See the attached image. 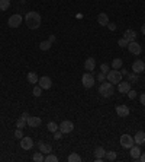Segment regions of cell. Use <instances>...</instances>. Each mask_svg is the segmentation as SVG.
I'll return each instance as SVG.
<instances>
[{
    "label": "cell",
    "instance_id": "6da1fadb",
    "mask_svg": "<svg viewBox=\"0 0 145 162\" xmlns=\"http://www.w3.org/2000/svg\"><path fill=\"white\" fill-rule=\"evenodd\" d=\"M25 22L29 29H38L41 27V15L38 12H28L25 15Z\"/></svg>",
    "mask_w": 145,
    "mask_h": 162
},
{
    "label": "cell",
    "instance_id": "7a4b0ae2",
    "mask_svg": "<svg viewBox=\"0 0 145 162\" xmlns=\"http://www.w3.org/2000/svg\"><path fill=\"white\" fill-rule=\"evenodd\" d=\"M113 83L110 82H102V85L99 86V94L103 96V98H110L113 95Z\"/></svg>",
    "mask_w": 145,
    "mask_h": 162
},
{
    "label": "cell",
    "instance_id": "3957f363",
    "mask_svg": "<svg viewBox=\"0 0 145 162\" xmlns=\"http://www.w3.org/2000/svg\"><path fill=\"white\" fill-rule=\"evenodd\" d=\"M122 73L119 72V70H116V69H113V70H109L107 73H106V79L110 82V83H113V85H118L119 82L122 81Z\"/></svg>",
    "mask_w": 145,
    "mask_h": 162
},
{
    "label": "cell",
    "instance_id": "277c9868",
    "mask_svg": "<svg viewBox=\"0 0 145 162\" xmlns=\"http://www.w3.org/2000/svg\"><path fill=\"white\" fill-rule=\"evenodd\" d=\"M119 142H120V146L125 149H131L135 145V140H133V137L131 135H122Z\"/></svg>",
    "mask_w": 145,
    "mask_h": 162
},
{
    "label": "cell",
    "instance_id": "5b68a950",
    "mask_svg": "<svg viewBox=\"0 0 145 162\" xmlns=\"http://www.w3.org/2000/svg\"><path fill=\"white\" fill-rule=\"evenodd\" d=\"M94 82H96V79H94V76H93L92 73H84L83 74V77H81V83H83V86L87 88V89L93 88Z\"/></svg>",
    "mask_w": 145,
    "mask_h": 162
},
{
    "label": "cell",
    "instance_id": "8992f818",
    "mask_svg": "<svg viewBox=\"0 0 145 162\" xmlns=\"http://www.w3.org/2000/svg\"><path fill=\"white\" fill-rule=\"evenodd\" d=\"M58 130L62 131V135H68V133H71L72 130H74V124H72V121H70V120H64V121H61V124L58 126Z\"/></svg>",
    "mask_w": 145,
    "mask_h": 162
},
{
    "label": "cell",
    "instance_id": "52a82bcc",
    "mask_svg": "<svg viewBox=\"0 0 145 162\" xmlns=\"http://www.w3.org/2000/svg\"><path fill=\"white\" fill-rule=\"evenodd\" d=\"M23 22V18H22V15H12L10 18H9V20H7V25L10 28H19L20 23Z\"/></svg>",
    "mask_w": 145,
    "mask_h": 162
},
{
    "label": "cell",
    "instance_id": "ba28073f",
    "mask_svg": "<svg viewBox=\"0 0 145 162\" xmlns=\"http://www.w3.org/2000/svg\"><path fill=\"white\" fill-rule=\"evenodd\" d=\"M128 50H129V53L133 54V56H139V54L142 53V47L139 45L137 41H131V42L128 44Z\"/></svg>",
    "mask_w": 145,
    "mask_h": 162
},
{
    "label": "cell",
    "instance_id": "9c48e42d",
    "mask_svg": "<svg viewBox=\"0 0 145 162\" xmlns=\"http://www.w3.org/2000/svg\"><path fill=\"white\" fill-rule=\"evenodd\" d=\"M144 70H145V63L142 60H135L132 63V72L133 73L139 74V73H142Z\"/></svg>",
    "mask_w": 145,
    "mask_h": 162
},
{
    "label": "cell",
    "instance_id": "30bf717a",
    "mask_svg": "<svg viewBox=\"0 0 145 162\" xmlns=\"http://www.w3.org/2000/svg\"><path fill=\"white\" fill-rule=\"evenodd\" d=\"M41 124H42L41 117H35V115H29V117H28V126H29V127L36 128V127H39Z\"/></svg>",
    "mask_w": 145,
    "mask_h": 162
},
{
    "label": "cell",
    "instance_id": "8fae6325",
    "mask_svg": "<svg viewBox=\"0 0 145 162\" xmlns=\"http://www.w3.org/2000/svg\"><path fill=\"white\" fill-rule=\"evenodd\" d=\"M38 85H39L42 89H49L52 86V81H51V77H48V76H42V77H39V81H38Z\"/></svg>",
    "mask_w": 145,
    "mask_h": 162
},
{
    "label": "cell",
    "instance_id": "7c38bea8",
    "mask_svg": "<svg viewBox=\"0 0 145 162\" xmlns=\"http://www.w3.org/2000/svg\"><path fill=\"white\" fill-rule=\"evenodd\" d=\"M20 148L25 149V150H29V149H32L33 148V140L31 139V137H28V136H26V137L23 136V137L20 139Z\"/></svg>",
    "mask_w": 145,
    "mask_h": 162
},
{
    "label": "cell",
    "instance_id": "4fadbf2b",
    "mask_svg": "<svg viewBox=\"0 0 145 162\" xmlns=\"http://www.w3.org/2000/svg\"><path fill=\"white\" fill-rule=\"evenodd\" d=\"M116 114L119 115V117H122V118H125V117H128L129 115V113H131V110L126 107V105H116Z\"/></svg>",
    "mask_w": 145,
    "mask_h": 162
},
{
    "label": "cell",
    "instance_id": "5bb4252c",
    "mask_svg": "<svg viewBox=\"0 0 145 162\" xmlns=\"http://www.w3.org/2000/svg\"><path fill=\"white\" fill-rule=\"evenodd\" d=\"M118 89H119V94H128L131 91V83L129 82H119L118 83Z\"/></svg>",
    "mask_w": 145,
    "mask_h": 162
},
{
    "label": "cell",
    "instance_id": "9a60e30c",
    "mask_svg": "<svg viewBox=\"0 0 145 162\" xmlns=\"http://www.w3.org/2000/svg\"><path fill=\"white\" fill-rule=\"evenodd\" d=\"M133 140H135V145H144L145 143V131H142V130H139V131H137V135L133 136Z\"/></svg>",
    "mask_w": 145,
    "mask_h": 162
},
{
    "label": "cell",
    "instance_id": "2e32d148",
    "mask_svg": "<svg viewBox=\"0 0 145 162\" xmlns=\"http://www.w3.org/2000/svg\"><path fill=\"white\" fill-rule=\"evenodd\" d=\"M97 23H99L100 27H107V23H109V16L107 13H99L97 15Z\"/></svg>",
    "mask_w": 145,
    "mask_h": 162
},
{
    "label": "cell",
    "instance_id": "e0dca14e",
    "mask_svg": "<svg viewBox=\"0 0 145 162\" xmlns=\"http://www.w3.org/2000/svg\"><path fill=\"white\" fill-rule=\"evenodd\" d=\"M84 69L89 70V72H93V70L96 69V60H94L93 57L86 59V61H84Z\"/></svg>",
    "mask_w": 145,
    "mask_h": 162
},
{
    "label": "cell",
    "instance_id": "ac0fdd59",
    "mask_svg": "<svg viewBox=\"0 0 145 162\" xmlns=\"http://www.w3.org/2000/svg\"><path fill=\"white\" fill-rule=\"evenodd\" d=\"M38 146H39V150L42 153H51V152H52V146H51L49 143L38 142Z\"/></svg>",
    "mask_w": 145,
    "mask_h": 162
},
{
    "label": "cell",
    "instance_id": "d6986e66",
    "mask_svg": "<svg viewBox=\"0 0 145 162\" xmlns=\"http://www.w3.org/2000/svg\"><path fill=\"white\" fill-rule=\"evenodd\" d=\"M137 37H138V35H137V32H135L133 29H126L125 34H123V38L128 40L129 42H131V41H135L137 40Z\"/></svg>",
    "mask_w": 145,
    "mask_h": 162
},
{
    "label": "cell",
    "instance_id": "ffe728a7",
    "mask_svg": "<svg viewBox=\"0 0 145 162\" xmlns=\"http://www.w3.org/2000/svg\"><path fill=\"white\" fill-rule=\"evenodd\" d=\"M141 149H139V145H133L131 148V158L132 159H138L139 156H141Z\"/></svg>",
    "mask_w": 145,
    "mask_h": 162
},
{
    "label": "cell",
    "instance_id": "44dd1931",
    "mask_svg": "<svg viewBox=\"0 0 145 162\" xmlns=\"http://www.w3.org/2000/svg\"><path fill=\"white\" fill-rule=\"evenodd\" d=\"M105 155H106L105 148H102V146H97V148L94 149V156H96V158H105Z\"/></svg>",
    "mask_w": 145,
    "mask_h": 162
},
{
    "label": "cell",
    "instance_id": "7402d4cb",
    "mask_svg": "<svg viewBox=\"0 0 145 162\" xmlns=\"http://www.w3.org/2000/svg\"><path fill=\"white\" fill-rule=\"evenodd\" d=\"M38 81H39V79H38V74L36 73H33V72H29V73H28V82H29V83L35 85Z\"/></svg>",
    "mask_w": 145,
    "mask_h": 162
},
{
    "label": "cell",
    "instance_id": "603a6c76",
    "mask_svg": "<svg viewBox=\"0 0 145 162\" xmlns=\"http://www.w3.org/2000/svg\"><path fill=\"white\" fill-rule=\"evenodd\" d=\"M26 124H28V121L23 118V117H20V118L16 120V128H25L26 127Z\"/></svg>",
    "mask_w": 145,
    "mask_h": 162
},
{
    "label": "cell",
    "instance_id": "cb8c5ba5",
    "mask_svg": "<svg viewBox=\"0 0 145 162\" xmlns=\"http://www.w3.org/2000/svg\"><path fill=\"white\" fill-rule=\"evenodd\" d=\"M46 128H48V131H49V133H55V131L58 130V124H57V123H54V121H49V123H48V126H46Z\"/></svg>",
    "mask_w": 145,
    "mask_h": 162
},
{
    "label": "cell",
    "instance_id": "d4e9b609",
    "mask_svg": "<svg viewBox=\"0 0 145 162\" xmlns=\"http://www.w3.org/2000/svg\"><path fill=\"white\" fill-rule=\"evenodd\" d=\"M122 66H123V61H122V59H115V60L112 61V67L116 69V70L122 69Z\"/></svg>",
    "mask_w": 145,
    "mask_h": 162
},
{
    "label": "cell",
    "instance_id": "484cf974",
    "mask_svg": "<svg viewBox=\"0 0 145 162\" xmlns=\"http://www.w3.org/2000/svg\"><path fill=\"white\" fill-rule=\"evenodd\" d=\"M68 162H81V156L76 152H72L71 155L68 156Z\"/></svg>",
    "mask_w": 145,
    "mask_h": 162
},
{
    "label": "cell",
    "instance_id": "4316f807",
    "mask_svg": "<svg viewBox=\"0 0 145 162\" xmlns=\"http://www.w3.org/2000/svg\"><path fill=\"white\" fill-rule=\"evenodd\" d=\"M51 44H52V42H49L48 40H46V41H42V42L39 44V48L42 50V51H48V50L51 48Z\"/></svg>",
    "mask_w": 145,
    "mask_h": 162
},
{
    "label": "cell",
    "instance_id": "83f0119b",
    "mask_svg": "<svg viewBox=\"0 0 145 162\" xmlns=\"http://www.w3.org/2000/svg\"><path fill=\"white\" fill-rule=\"evenodd\" d=\"M10 7V0H0V10H7Z\"/></svg>",
    "mask_w": 145,
    "mask_h": 162
},
{
    "label": "cell",
    "instance_id": "f1b7e54d",
    "mask_svg": "<svg viewBox=\"0 0 145 162\" xmlns=\"http://www.w3.org/2000/svg\"><path fill=\"white\" fill-rule=\"evenodd\" d=\"M138 74L137 73H133V72H132V73H128V82H131V83H137V82H138Z\"/></svg>",
    "mask_w": 145,
    "mask_h": 162
},
{
    "label": "cell",
    "instance_id": "f546056e",
    "mask_svg": "<svg viewBox=\"0 0 145 162\" xmlns=\"http://www.w3.org/2000/svg\"><path fill=\"white\" fill-rule=\"evenodd\" d=\"M105 158L107 161H115V159H116V152H115V150H109V152H106Z\"/></svg>",
    "mask_w": 145,
    "mask_h": 162
},
{
    "label": "cell",
    "instance_id": "4dcf8cb0",
    "mask_svg": "<svg viewBox=\"0 0 145 162\" xmlns=\"http://www.w3.org/2000/svg\"><path fill=\"white\" fill-rule=\"evenodd\" d=\"M44 161L45 162H58V158L52 153H46V156L44 158Z\"/></svg>",
    "mask_w": 145,
    "mask_h": 162
},
{
    "label": "cell",
    "instance_id": "1f68e13d",
    "mask_svg": "<svg viewBox=\"0 0 145 162\" xmlns=\"http://www.w3.org/2000/svg\"><path fill=\"white\" fill-rule=\"evenodd\" d=\"M32 159L35 162H42V161H44V155H42V152H41V150H39V152H35Z\"/></svg>",
    "mask_w": 145,
    "mask_h": 162
},
{
    "label": "cell",
    "instance_id": "d6a6232c",
    "mask_svg": "<svg viewBox=\"0 0 145 162\" xmlns=\"http://www.w3.org/2000/svg\"><path fill=\"white\" fill-rule=\"evenodd\" d=\"M33 95H35V96H41V95H42V88H41L39 85L33 88Z\"/></svg>",
    "mask_w": 145,
    "mask_h": 162
},
{
    "label": "cell",
    "instance_id": "836d02e7",
    "mask_svg": "<svg viewBox=\"0 0 145 162\" xmlns=\"http://www.w3.org/2000/svg\"><path fill=\"white\" fill-rule=\"evenodd\" d=\"M128 44H129V41L125 40V38H120V40L118 41V45H119V47H128Z\"/></svg>",
    "mask_w": 145,
    "mask_h": 162
},
{
    "label": "cell",
    "instance_id": "e575fe53",
    "mask_svg": "<svg viewBox=\"0 0 145 162\" xmlns=\"http://www.w3.org/2000/svg\"><path fill=\"white\" fill-rule=\"evenodd\" d=\"M100 72L107 73V72H109V64H107V63H102V64H100Z\"/></svg>",
    "mask_w": 145,
    "mask_h": 162
},
{
    "label": "cell",
    "instance_id": "d590c367",
    "mask_svg": "<svg viewBox=\"0 0 145 162\" xmlns=\"http://www.w3.org/2000/svg\"><path fill=\"white\" fill-rule=\"evenodd\" d=\"M15 137H16V139H22V137H23V131H22V128L15 130Z\"/></svg>",
    "mask_w": 145,
    "mask_h": 162
},
{
    "label": "cell",
    "instance_id": "8d00e7d4",
    "mask_svg": "<svg viewBox=\"0 0 145 162\" xmlns=\"http://www.w3.org/2000/svg\"><path fill=\"white\" fill-rule=\"evenodd\" d=\"M126 95H128V98H129V99H135V98H137V91L131 89V91H129Z\"/></svg>",
    "mask_w": 145,
    "mask_h": 162
},
{
    "label": "cell",
    "instance_id": "74e56055",
    "mask_svg": "<svg viewBox=\"0 0 145 162\" xmlns=\"http://www.w3.org/2000/svg\"><path fill=\"white\" fill-rule=\"evenodd\" d=\"M96 77H97V81H99V82H105V81H106V73H103V72H100V73L97 74Z\"/></svg>",
    "mask_w": 145,
    "mask_h": 162
},
{
    "label": "cell",
    "instance_id": "f35d334b",
    "mask_svg": "<svg viewBox=\"0 0 145 162\" xmlns=\"http://www.w3.org/2000/svg\"><path fill=\"white\" fill-rule=\"evenodd\" d=\"M61 137H62V131H61V130H57V131L54 133V139H55V140H59Z\"/></svg>",
    "mask_w": 145,
    "mask_h": 162
},
{
    "label": "cell",
    "instance_id": "ab89813d",
    "mask_svg": "<svg viewBox=\"0 0 145 162\" xmlns=\"http://www.w3.org/2000/svg\"><path fill=\"white\" fill-rule=\"evenodd\" d=\"M107 28H109L110 31H115V29H116V25H115L113 22H109V23H107Z\"/></svg>",
    "mask_w": 145,
    "mask_h": 162
},
{
    "label": "cell",
    "instance_id": "60d3db41",
    "mask_svg": "<svg viewBox=\"0 0 145 162\" xmlns=\"http://www.w3.org/2000/svg\"><path fill=\"white\" fill-rule=\"evenodd\" d=\"M139 101H141V104L145 107V92H144V94H141V96H139Z\"/></svg>",
    "mask_w": 145,
    "mask_h": 162
},
{
    "label": "cell",
    "instance_id": "b9f144b4",
    "mask_svg": "<svg viewBox=\"0 0 145 162\" xmlns=\"http://www.w3.org/2000/svg\"><path fill=\"white\" fill-rule=\"evenodd\" d=\"M120 73H122V76H128V73H129V72H128L126 69H120Z\"/></svg>",
    "mask_w": 145,
    "mask_h": 162
},
{
    "label": "cell",
    "instance_id": "7bdbcfd3",
    "mask_svg": "<svg viewBox=\"0 0 145 162\" xmlns=\"http://www.w3.org/2000/svg\"><path fill=\"white\" fill-rule=\"evenodd\" d=\"M138 159H139L141 162H145V152H144V153H141V156H139Z\"/></svg>",
    "mask_w": 145,
    "mask_h": 162
},
{
    "label": "cell",
    "instance_id": "ee69618b",
    "mask_svg": "<svg viewBox=\"0 0 145 162\" xmlns=\"http://www.w3.org/2000/svg\"><path fill=\"white\" fill-rule=\"evenodd\" d=\"M20 117H23V118H25V120L28 121V117H29V114H28V113H23V114L20 115Z\"/></svg>",
    "mask_w": 145,
    "mask_h": 162
},
{
    "label": "cell",
    "instance_id": "f6af8a7d",
    "mask_svg": "<svg viewBox=\"0 0 145 162\" xmlns=\"http://www.w3.org/2000/svg\"><path fill=\"white\" fill-rule=\"evenodd\" d=\"M49 42H54V41H55V37H54V35H51V37H49Z\"/></svg>",
    "mask_w": 145,
    "mask_h": 162
},
{
    "label": "cell",
    "instance_id": "bcb514c9",
    "mask_svg": "<svg viewBox=\"0 0 145 162\" xmlns=\"http://www.w3.org/2000/svg\"><path fill=\"white\" fill-rule=\"evenodd\" d=\"M141 31H142V34L145 35V25H142V28H141Z\"/></svg>",
    "mask_w": 145,
    "mask_h": 162
}]
</instances>
